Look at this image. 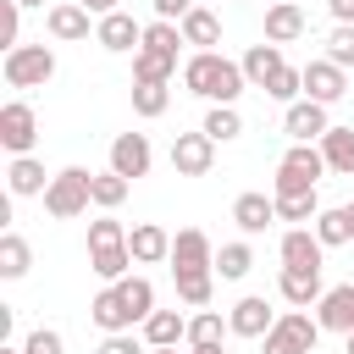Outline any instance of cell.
Returning <instances> with one entry per match:
<instances>
[{
    "mask_svg": "<svg viewBox=\"0 0 354 354\" xmlns=\"http://www.w3.org/2000/svg\"><path fill=\"white\" fill-rule=\"evenodd\" d=\"M183 83H188V94H199V100H210V105H232V100L249 88L243 61H232V55H221V50H194V55L183 61Z\"/></svg>",
    "mask_w": 354,
    "mask_h": 354,
    "instance_id": "1",
    "label": "cell"
},
{
    "mask_svg": "<svg viewBox=\"0 0 354 354\" xmlns=\"http://www.w3.org/2000/svg\"><path fill=\"white\" fill-rule=\"evenodd\" d=\"M188 39H183V28L177 22H149L144 28V44L133 50V83H171V72H177V50H183Z\"/></svg>",
    "mask_w": 354,
    "mask_h": 354,
    "instance_id": "2",
    "label": "cell"
},
{
    "mask_svg": "<svg viewBox=\"0 0 354 354\" xmlns=\"http://www.w3.org/2000/svg\"><path fill=\"white\" fill-rule=\"evenodd\" d=\"M39 199H44V210H50L55 221H72V216H83V210L94 205V171H83V166H61Z\"/></svg>",
    "mask_w": 354,
    "mask_h": 354,
    "instance_id": "3",
    "label": "cell"
},
{
    "mask_svg": "<svg viewBox=\"0 0 354 354\" xmlns=\"http://www.w3.org/2000/svg\"><path fill=\"white\" fill-rule=\"evenodd\" d=\"M321 321H310L304 310H282L277 315V326L260 337V354H310L315 343H321Z\"/></svg>",
    "mask_w": 354,
    "mask_h": 354,
    "instance_id": "4",
    "label": "cell"
},
{
    "mask_svg": "<svg viewBox=\"0 0 354 354\" xmlns=\"http://www.w3.org/2000/svg\"><path fill=\"white\" fill-rule=\"evenodd\" d=\"M0 72L11 88H44L55 77V50L50 44H17V50H6Z\"/></svg>",
    "mask_w": 354,
    "mask_h": 354,
    "instance_id": "5",
    "label": "cell"
},
{
    "mask_svg": "<svg viewBox=\"0 0 354 354\" xmlns=\"http://www.w3.org/2000/svg\"><path fill=\"white\" fill-rule=\"evenodd\" d=\"M0 144H6L11 155H33V144H39V116H33L28 100L0 105Z\"/></svg>",
    "mask_w": 354,
    "mask_h": 354,
    "instance_id": "6",
    "label": "cell"
},
{
    "mask_svg": "<svg viewBox=\"0 0 354 354\" xmlns=\"http://www.w3.org/2000/svg\"><path fill=\"white\" fill-rule=\"evenodd\" d=\"M210 166H216V138H210L205 127L171 138V171H177V177H205Z\"/></svg>",
    "mask_w": 354,
    "mask_h": 354,
    "instance_id": "7",
    "label": "cell"
},
{
    "mask_svg": "<svg viewBox=\"0 0 354 354\" xmlns=\"http://www.w3.org/2000/svg\"><path fill=\"white\" fill-rule=\"evenodd\" d=\"M282 127H288V138H293V144H321V138H326V127H332V116H326V105H321V100H293V105L282 111Z\"/></svg>",
    "mask_w": 354,
    "mask_h": 354,
    "instance_id": "8",
    "label": "cell"
},
{
    "mask_svg": "<svg viewBox=\"0 0 354 354\" xmlns=\"http://www.w3.org/2000/svg\"><path fill=\"white\" fill-rule=\"evenodd\" d=\"M149 166H155V149H149L144 133H116L111 138V171H122L127 183H138V177H149Z\"/></svg>",
    "mask_w": 354,
    "mask_h": 354,
    "instance_id": "9",
    "label": "cell"
},
{
    "mask_svg": "<svg viewBox=\"0 0 354 354\" xmlns=\"http://www.w3.org/2000/svg\"><path fill=\"white\" fill-rule=\"evenodd\" d=\"M227 326H232V337H266V332L277 326V310H271L260 293H243V299L227 310Z\"/></svg>",
    "mask_w": 354,
    "mask_h": 354,
    "instance_id": "10",
    "label": "cell"
},
{
    "mask_svg": "<svg viewBox=\"0 0 354 354\" xmlns=\"http://www.w3.org/2000/svg\"><path fill=\"white\" fill-rule=\"evenodd\" d=\"M94 44H105L111 55H127V50L144 44V28L127 11H111V17H94Z\"/></svg>",
    "mask_w": 354,
    "mask_h": 354,
    "instance_id": "11",
    "label": "cell"
},
{
    "mask_svg": "<svg viewBox=\"0 0 354 354\" xmlns=\"http://www.w3.org/2000/svg\"><path fill=\"white\" fill-rule=\"evenodd\" d=\"M348 94V72L337 61H310L304 66V100H321V105H337Z\"/></svg>",
    "mask_w": 354,
    "mask_h": 354,
    "instance_id": "12",
    "label": "cell"
},
{
    "mask_svg": "<svg viewBox=\"0 0 354 354\" xmlns=\"http://www.w3.org/2000/svg\"><path fill=\"white\" fill-rule=\"evenodd\" d=\"M171 271H216V249L199 227H183L171 238Z\"/></svg>",
    "mask_w": 354,
    "mask_h": 354,
    "instance_id": "13",
    "label": "cell"
},
{
    "mask_svg": "<svg viewBox=\"0 0 354 354\" xmlns=\"http://www.w3.org/2000/svg\"><path fill=\"white\" fill-rule=\"evenodd\" d=\"M88 6L83 0H61V6H50L44 11V28H50V39H61V44H77V39H88Z\"/></svg>",
    "mask_w": 354,
    "mask_h": 354,
    "instance_id": "14",
    "label": "cell"
},
{
    "mask_svg": "<svg viewBox=\"0 0 354 354\" xmlns=\"http://www.w3.org/2000/svg\"><path fill=\"white\" fill-rule=\"evenodd\" d=\"M277 288H282V299L293 304V310H310V304H321V271L315 266H282V277H277Z\"/></svg>",
    "mask_w": 354,
    "mask_h": 354,
    "instance_id": "15",
    "label": "cell"
},
{
    "mask_svg": "<svg viewBox=\"0 0 354 354\" xmlns=\"http://www.w3.org/2000/svg\"><path fill=\"white\" fill-rule=\"evenodd\" d=\"M315 321L326 326V332H354V282H337V288H326L321 293V304H315Z\"/></svg>",
    "mask_w": 354,
    "mask_h": 354,
    "instance_id": "16",
    "label": "cell"
},
{
    "mask_svg": "<svg viewBox=\"0 0 354 354\" xmlns=\"http://www.w3.org/2000/svg\"><path fill=\"white\" fill-rule=\"evenodd\" d=\"M127 249H133L138 266H160V260H171V232H166L160 221H138V227L127 232Z\"/></svg>",
    "mask_w": 354,
    "mask_h": 354,
    "instance_id": "17",
    "label": "cell"
},
{
    "mask_svg": "<svg viewBox=\"0 0 354 354\" xmlns=\"http://www.w3.org/2000/svg\"><path fill=\"white\" fill-rule=\"evenodd\" d=\"M88 315H94V326H100V332H133V326H138V321H133V310L122 304V288H116V282H105V288L94 293Z\"/></svg>",
    "mask_w": 354,
    "mask_h": 354,
    "instance_id": "18",
    "label": "cell"
},
{
    "mask_svg": "<svg viewBox=\"0 0 354 354\" xmlns=\"http://www.w3.org/2000/svg\"><path fill=\"white\" fill-rule=\"evenodd\" d=\"M277 254H282V266H315V271H321L326 243H321L310 227H288V232H282V243H277Z\"/></svg>",
    "mask_w": 354,
    "mask_h": 354,
    "instance_id": "19",
    "label": "cell"
},
{
    "mask_svg": "<svg viewBox=\"0 0 354 354\" xmlns=\"http://www.w3.org/2000/svg\"><path fill=\"white\" fill-rule=\"evenodd\" d=\"M6 188H11L17 199H33V194H44V188H50V177H44V160H33V155H11V166H6Z\"/></svg>",
    "mask_w": 354,
    "mask_h": 354,
    "instance_id": "20",
    "label": "cell"
},
{
    "mask_svg": "<svg viewBox=\"0 0 354 354\" xmlns=\"http://www.w3.org/2000/svg\"><path fill=\"white\" fill-rule=\"evenodd\" d=\"M282 66H288V61H282V44H271V39H266V44H249V50H243V77H249L254 88H266V83H271V77H277Z\"/></svg>",
    "mask_w": 354,
    "mask_h": 354,
    "instance_id": "21",
    "label": "cell"
},
{
    "mask_svg": "<svg viewBox=\"0 0 354 354\" xmlns=\"http://www.w3.org/2000/svg\"><path fill=\"white\" fill-rule=\"evenodd\" d=\"M277 171H288V177H299V183H321L332 166H326L321 144H293V149L282 155V166H277Z\"/></svg>",
    "mask_w": 354,
    "mask_h": 354,
    "instance_id": "22",
    "label": "cell"
},
{
    "mask_svg": "<svg viewBox=\"0 0 354 354\" xmlns=\"http://www.w3.org/2000/svg\"><path fill=\"white\" fill-rule=\"evenodd\" d=\"M232 221L254 238V232H266V227L277 221V199H266V194H238V199H232Z\"/></svg>",
    "mask_w": 354,
    "mask_h": 354,
    "instance_id": "23",
    "label": "cell"
},
{
    "mask_svg": "<svg viewBox=\"0 0 354 354\" xmlns=\"http://www.w3.org/2000/svg\"><path fill=\"white\" fill-rule=\"evenodd\" d=\"M88 266H94V277H100V282H122V277H127V266H138V260H133L127 238H116V243L88 249Z\"/></svg>",
    "mask_w": 354,
    "mask_h": 354,
    "instance_id": "24",
    "label": "cell"
},
{
    "mask_svg": "<svg viewBox=\"0 0 354 354\" xmlns=\"http://www.w3.org/2000/svg\"><path fill=\"white\" fill-rule=\"evenodd\" d=\"M144 343H149V348H177V343H188V321H183L177 310H149Z\"/></svg>",
    "mask_w": 354,
    "mask_h": 354,
    "instance_id": "25",
    "label": "cell"
},
{
    "mask_svg": "<svg viewBox=\"0 0 354 354\" xmlns=\"http://www.w3.org/2000/svg\"><path fill=\"white\" fill-rule=\"evenodd\" d=\"M304 33V11L293 6V0H271V11H266V39L271 44H293Z\"/></svg>",
    "mask_w": 354,
    "mask_h": 354,
    "instance_id": "26",
    "label": "cell"
},
{
    "mask_svg": "<svg viewBox=\"0 0 354 354\" xmlns=\"http://www.w3.org/2000/svg\"><path fill=\"white\" fill-rule=\"evenodd\" d=\"M177 28H183V39H188L194 50H216V44H221V22H216V11H205V6H194Z\"/></svg>",
    "mask_w": 354,
    "mask_h": 354,
    "instance_id": "27",
    "label": "cell"
},
{
    "mask_svg": "<svg viewBox=\"0 0 354 354\" xmlns=\"http://www.w3.org/2000/svg\"><path fill=\"white\" fill-rule=\"evenodd\" d=\"M315 238H321L326 249H337V243H354V210H348V205H332V210H321V216H315Z\"/></svg>",
    "mask_w": 354,
    "mask_h": 354,
    "instance_id": "28",
    "label": "cell"
},
{
    "mask_svg": "<svg viewBox=\"0 0 354 354\" xmlns=\"http://www.w3.org/2000/svg\"><path fill=\"white\" fill-rule=\"evenodd\" d=\"M277 199V221H293V227H304V221H315L321 216V199H315V188H299V194H271Z\"/></svg>",
    "mask_w": 354,
    "mask_h": 354,
    "instance_id": "29",
    "label": "cell"
},
{
    "mask_svg": "<svg viewBox=\"0 0 354 354\" xmlns=\"http://www.w3.org/2000/svg\"><path fill=\"white\" fill-rule=\"evenodd\" d=\"M28 266H33L28 238H22V232H0V277L17 282V277H28Z\"/></svg>",
    "mask_w": 354,
    "mask_h": 354,
    "instance_id": "30",
    "label": "cell"
},
{
    "mask_svg": "<svg viewBox=\"0 0 354 354\" xmlns=\"http://www.w3.org/2000/svg\"><path fill=\"white\" fill-rule=\"evenodd\" d=\"M321 155H326V166H332V171L354 177V127H326V138H321Z\"/></svg>",
    "mask_w": 354,
    "mask_h": 354,
    "instance_id": "31",
    "label": "cell"
},
{
    "mask_svg": "<svg viewBox=\"0 0 354 354\" xmlns=\"http://www.w3.org/2000/svg\"><path fill=\"white\" fill-rule=\"evenodd\" d=\"M177 277V299L194 304V310H210V293H216V271H171Z\"/></svg>",
    "mask_w": 354,
    "mask_h": 354,
    "instance_id": "32",
    "label": "cell"
},
{
    "mask_svg": "<svg viewBox=\"0 0 354 354\" xmlns=\"http://www.w3.org/2000/svg\"><path fill=\"white\" fill-rule=\"evenodd\" d=\"M116 288H122V304L133 310V321L144 326V321H149V310H155V288H149V277H133V271H127Z\"/></svg>",
    "mask_w": 354,
    "mask_h": 354,
    "instance_id": "33",
    "label": "cell"
},
{
    "mask_svg": "<svg viewBox=\"0 0 354 354\" xmlns=\"http://www.w3.org/2000/svg\"><path fill=\"white\" fill-rule=\"evenodd\" d=\"M249 266H254V249H249V243H221V249H216V277H221V282L249 277Z\"/></svg>",
    "mask_w": 354,
    "mask_h": 354,
    "instance_id": "34",
    "label": "cell"
},
{
    "mask_svg": "<svg viewBox=\"0 0 354 354\" xmlns=\"http://www.w3.org/2000/svg\"><path fill=\"white\" fill-rule=\"evenodd\" d=\"M199 127H205V133H210L216 144H227V138H238V133H243V116H238L232 105H210Z\"/></svg>",
    "mask_w": 354,
    "mask_h": 354,
    "instance_id": "35",
    "label": "cell"
},
{
    "mask_svg": "<svg viewBox=\"0 0 354 354\" xmlns=\"http://www.w3.org/2000/svg\"><path fill=\"white\" fill-rule=\"evenodd\" d=\"M166 105H171L166 83H133V111L138 116H166Z\"/></svg>",
    "mask_w": 354,
    "mask_h": 354,
    "instance_id": "36",
    "label": "cell"
},
{
    "mask_svg": "<svg viewBox=\"0 0 354 354\" xmlns=\"http://www.w3.org/2000/svg\"><path fill=\"white\" fill-rule=\"evenodd\" d=\"M127 188H133V183H127L122 171H94V205H100V210H116V205L127 199Z\"/></svg>",
    "mask_w": 354,
    "mask_h": 354,
    "instance_id": "37",
    "label": "cell"
},
{
    "mask_svg": "<svg viewBox=\"0 0 354 354\" xmlns=\"http://www.w3.org/2000/svg\"><path fill=\"white\" fill-rule=\"evenodd\" d=\"M227 332H232V326L221 321V310H199V315L188 321V348H194V343H221Z\"/></svg>",
    "mask_w": 354,
    "mask_h": 354,
    "instance_id": "38",
    "label": "cell"
},
{
    "mask_svg": "<svg viewBox=\"0 0 354 354\" xmlns=\"http://www.w3.org/2000/svg\"><path fill=\"white\" fill-rule=\"evenodd\" d=\"M266 94H271V100H282V105L304 100V66H282V72L266 83Z\"/></svg>",
    "mask_w": 354,
    "mask_h": 354,
    "instance_id": "39",
    "label": "cell"
},
{
    "mask_svg": "<svg viewBox=\"0 0 354 354\" xmlns=\"http://www.w3.org/2000/svg\"><path fill=\"white\" fill-rule=\"evenodd\" d=\"M326 61H337L343 72L354 66V22H337V28H332V39H326Z\"/></svg>",
    "mask_w": 354,
    "mask_h": 354,
    "instance_id": "40",
    "label": "cell"
},
{
    "mask_svg": "<svg viewBox=\"0 0 354 354\" xmlns=\"http://www.w3.org/2000/svg\"><path fill=\"white\" fill-rule=\"evenodd\" d=\"M22 348H28V354H66V337H61L55 326H39V332H28Z\"/></svg>",
    "mask_w": 354,
    "mask_h": 354,
    "instance_id": "41",
    "label": "cell"
},
{
    "mask_svg": "<svg viewBox=\"0 0 354 354\" xmlns=\"http://www.w3.org/2000/svg\"><path fill=\"white\" fill-rule=\"evenodd\" d=\"M116 238H127V227H122L116 216H100V221H88V249H100V243H116Z\"/></svg>",
    "mask_w": 354,
    "mask_h": 354,
    "instance_id": "42",
    "label": "cell"
},
{
    "mask_svg": "<svg viewBox=\"0 0 354 354\" xmlns=\"http://www.w3.org/2000/svg\"><path fill=\"white\" fill-rule=\"evenodd\" d=\"M17 28H22V6L6 0V6H0V44H6V50H17Z\"/></svg>",
    "mask_w": 354,
    "mask_h": 354,
    "instance_id": "43",
    "label": "cell"
},
{
    "mask_svg": "<svg viewBox=\"0 0 354 354\" xmlns=\"http://www.w3.org/2000/svg\"><path fill=\"white\" fill-rule=\"evenodd\" d=\"M94 354H149V348H144L133 332H105V343H100Z\"/></svg>",
    "mask_w": 354,
    "mask_h": 354,
    "instance_id": "44",
    "label": "cell"
},
{
    "mask_svg": "<svg viewBox=\"0 0 354 354\" xmlns=\"http://www.w3.org/2000/svg\"><path fill=\"white\" fill-rule=\"evenodd\" d=\"M149 6H155V17H160V22H183V17L194 11V0H149Z\"/></svg>",
    "mask_w": 354,
    "mask_h": 354,
    "instance_id": "45",
    "label": "cell"
},
{
    "mask_svg": "<svg viewBox=\"0 0 354 354\" xmlns=\"http://www.w3.org/2000/svg\"><path fill=\"white\" fill-rule=\"evenodd\" d=\"M326 6H332V17H337V22H354V0H326Z\"/></svg>",
    "mask_w": 354,
    "mask_h": 354,
    "instance_id": "46",
    "label": "cell"
},
{
    "mask_svg": "<svg viewBox=\"0 0 354 354\" xmlns=\"http://www.w3.org/2000/svg\"><path fill=\"white\" fill-rule=\"evenodd\" d=\"M83 6H88V11H94V17H111V11H122V6H116V0H83Z\"/></svg>",
    "mask_w": 354,
    "mask_h": 354,
    "instance_id": "47",
    "label": "cell"
},
{
    "mask_svg": "<svg viewBox=\"0 0 354 354\" xmlns=\"http://www.w3.org/2000/svg\"><path fill=\"white\" fill-rule=\"evenodd\" d=\"M188 354H227V348H221V343H194Z\"/></svg>",
    "mask_w": 354,
    "mask_h": 354,
    "instance_id": "48",
    "label": "cell"
},
{
    "mask_svg": "<svg viewBox=\"0 0 354 354\" xmlns=\"http://www.w3.org/2000/svg\"><path fill=\"white\" fill-rule=\"evenodd\" d=\"M0 354H28V348H11V343H0Z\"/></svg>",
    "mask_w": 354,
    "mask_h": 354,
    "instance_id": "49",
    "label": "cell"
},
{
    "mask_svg": "<svg viewBox=\"0 0 354 354\" xmlns=\"http://www.w3.org/2000/svg\"><path fill=\"white\" fill-rule=\"evenodd\" d=\"M17 6H44V0H17Z\"/></svg>",
    "mask_w": 354,
    "mask_h": 354,
    "instance_id": "50",
    "label": "cell"
},
{
    "mask_svg": "<svg viewBox=\"0 0 354 354\" xmlns=\"http://www.w3.org/2000/svg\"><path fill=\"white\" fill-rule=\"evenodd\" d=\"M149 354H177V348H149Z\"/></svg>",
    "mask_w": 354,
    "mask_h": 354,
    "instance_id": "51",
    "label": "cell"
},
{
    "mask_svg": "<svg viewBox=\"0 0 354 354\" xmlns=\"http://www.w3.org/2000/svg\"><path fill=\"white\" fill-rule=\"evenodd\" d=\"M348 354H354V332H348Z\"/></svg>",
    "mask_w": 354,
    "mask_h": 354,
    "instance_id": "52",
    "label": "cell"
},
{
    "mask_svg": "<svg viewBox=\"0 0 354 354\" xmlns=\"http://www.w3.org/2000/svg\"><path fill=\"white\" fill-rule=\"evenodd\" d=\"M348 210H354V205H348Z\"/></svg>",
    "mask_w": 354,
    "mask_h": 354,
    "instance_id": "53",
    "label": "cell"
}]
</instances>
